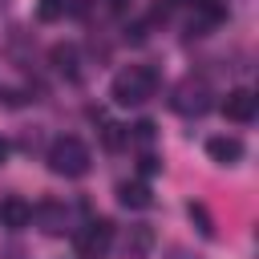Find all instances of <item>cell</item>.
<instances>
[{
  "label": "cell",
  "mask_w": 259,
  "mask_h": 259,
  "mask_svg": "<svg viewBox=\"0 0 259 259\" xmlns=\"http://www.w3.org/2000/svg\"><path fill=\"white\" fill-rule=\"evenodd\" d=\"M4 162H8V142L0 138V166H4Z\"/></svg>",
  "instance_id": "obj_16"
},
{
  "label": "cell",
  "mask_w": 259,
  "mask_h": 259,
  "mask_svg": "<svg viewBox=\"0 0 259 259\" xmlns=\"http://www.w3.org/2000/svg\"><path fill=\"white\" fill-rule=\"evenodd\" d=\"M0 223H4L8 231H24V227L32 223V206H28L24 198H4V202H0Z\"/></svg>",
  "instance_id": "obj_6"
},
{
  "label": "cell",
  "mask_w": 259,
  "mask_h": 259,
  "mask_svg": "<svg viewBox=\"0 0 259 259\" xmlns=\"http://www.w3.org/2000/svg\"><path fill=\"white\" fill-rule=\"evenodd\" d=\"M117 202L130 206V210H142V206H150L154 198H150V186H146V182H117Z\"/></svg>",
  "instance_id": "obj_8"
},
{
  "label": "cell",
  "mask_w": 259,
  "mask_h": 259,
  "mask_svg": "<svg viewBox=\"0 0 259 259\" xmlns=\"http://www.w3.org/2000/svg\"><path fill=\"white\" fill-rule=\"evenodd\" d=\"M138 170H142V174L150 178V174H158V170H162V162H158L154 154H142V162H138Z\"/></svg>",
  "instance_id": "obj_14"
},
{
  "label": "cell",
  "mask_w": 259,
  "mask_h": 259,
  "mask_svg": "<svg viewBox=\"0 0 259 259\" xmlns=\"http://www.w3.org/2000/svg\"><path fill=\"white\" fill-rule=\"evenodd\" d=\"M130 138H134V142H138V146H150V142H154V121H138V125H134V134H130Z\"/></svg>",
  "instance_id": "obj_13"
},
{
  "label": "cell",
  "mask_w": 259,
  "mask_h": 259,
  "mask_svg": "<svg viewBox=\"0 0 259 259\" xmlns=\"http://www.w3.org/2000/svg\"><path fill=\"white\" fill-rule=\"evenodd\" d=\"M150 247H154V231L146 223L142 227H130V235H125V259H146Z\"/></svg>",
  "instance_id": "obj_9"
},
{
  "label": "cell",
  "mask_w": 259,
  "mask_h": 259,
  "mask_svg": "<svg viewBox=\"0 0 259 259\" xmlns=\"http://www.w3.org/2000/svg\"><path fill=\"white\" fill-rule=\"evenodd\" d=\"M49 166H53V174H65V178H81V174H89V146L81 142V138H57L53 146H49Z\"/></svg>",
  "instance_id": "obj_2"
},
{
  "label": "cell",
  "mask_w": 259,
  "mask_h": 259,
  "mask_svg": "<svg viewBox=\"0 0 259 259\" xmlns=\"http://www.w3.org/2000/svg\"><path fill=\"white\" fill-rule=\"evenodd\" d=\"M190 219L198 223V231H202V235H214V223H210V210H206L202 202H190Z\"/></svg>",
  "instance_id": "obj_12"
},
{
  "label": "cell",
  "mask_w": 259,
  "mask_h": 259,
  "mask_svg": "<svg viewBox=\"0 0 259 259\" xmlns=\"http://www.w3.org/2000/svg\"><path fill=\"white\" fill-rule=\"evenodd\" d=\"M206 97H210V93H206V85L186 81V85H178L174 109H178V113H206V109H210V101H206Z\"/></svg>",
  "instance_id": "obj_5"
},
{
  "label": "cell",
  "mask_w": 259,
  "mask_h": 259,
  "mask_svg": "<svg viewBox=\"0 0 259 259\" xmlns=\"http://www.w3.org/2000/svg\"><path fill=\"white\" fill-rule=\"evenodd\" d=\"M154 89H158L154 69H146V65H130L125 73H117V77H113L109 97H113L117 105H142V101H146Z\"/></svg>",
  "instance_id": "obj_1"
},
{
  "label": "cell",
  "mask_w": 259,
  "mask_h": 259,
  "mask_svg": "<svg viewBox=\"0 0 259 259\" xmlns=\"http://www.w3.org/2000/svg\"><path fill=\"white\" fill-rule=\"evenodd\" d=\"M105 146H109V150L121 146V125H105Z\"/></svg>",
  "instance_id": "obj_15"
},
{
  "label": "cell",
  "mask_w": 259,
  "mask_h": 259,
  "mask_svg": "<svg viewBox=\"0 0 259 259\" xmlns=\"http://www.w3.org/2000/svg\"><path fill=\"white\" fill-rule=\"evenodd\" d=\"M206 154H210V162H219V166H235V162L243 158V142H239V138H210V142H206Z\"/></svg>",
  "instance_id": "obj_7"
},
{
  "label": "cell",
  "mask_w": 259,
  "mask_h": 259,
  "mask_svg": "<svg viewBox=\"0 0 259 259\" xmlns=\"http://www.w3.org/2000/svg\"><path fill=\"white\" fill-rule=\"evenodd\" d=\"M223 117L227 121H255V93L251 89H231L223 97Z\"/></svg>",
  "instance_id": "obj_4"
},
{
  "label": "cell",
  "mask_w": 259,
  "mask_h": 259,
  "mask_svg": "<svg viewBox=\"0 0 259 259\" xmlns=\"http://www.w3.org/2000/svg\"><path fill=\"white\" fill-rule=\"evenodd\" d=\"M113 247V223L109 219H93L77 231V255L81 259H101Z\"/></svg>",
  "instance_id": "obj_3"
},
{
  "label": "cell",
  "mask_w": 259,
  "mask_h": 259,
  "mask_svg": "<svg viewBox=\"0 0 259 259\" xmlns=\"http://www.w3.org/2000/svg\"><path fill=\"white\" fill-rule=\"evenodd\" d=\"M65 8H69V0H36V16H40V20H49V24H53V20H61V16H65Z\"/></svg>",
  "instance_id": "obj_11"
},
{
  "label": "cell",
  "mask_w": 259,
  "mask_h": 259,
  "mask_svg": "<svg viewBox=\"0 0 259 259\" xmlns=\"http://www.w3.org/2000/svg\"><path fill=\"white\" fill-rule=\"evenodd\" d=\"M49 61H53V69H57V73L77 77V49H73V45H53Z\"/></svg>",
  "instance_id": "obj_10"
}]
</instances>
